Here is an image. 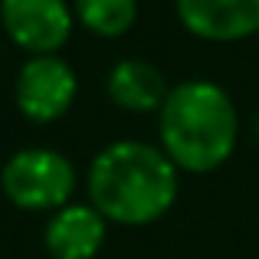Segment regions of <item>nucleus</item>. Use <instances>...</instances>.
Returning <instances> with one entry per match:
<instances>
[{
    "mask_svg": "<svg viewBox=\"0 0 259 259\" xmlns=\"http://www.w3.org/2000/svg\"><path fill=\"white\" fill-rule=\"evenodd\" d=\"M108 220L92 203H66L46 220L43 246L53 259H95L105 246Z\"/></svg>",
    "mask_w": 259,
    "mask_h": 259,
    "instance_id": "0eeeda50",
    "label": "nucleus"
},
{
    "mask_svg": "<svg viewBox=\"0 0 259 259\" xmlns=\"http://www.w3.org/2000/svg\"><path fill=\"white\" fill-rule=\"evenodd\" d=\"M105 92L112 99V105L121 108V112L151 115V112H161V105H164L171 89H167L164 72L154 63L128 56V59H118L112 66V72L105 79Z\"/></svg>",
    "mask_w": 259,
    "mask_h": 259,
    "instance_id": "6e6552de",
    "label": "nucleus"
},
{
    "mask_svg": "<svg viewBox=\"0 0 259 259\" xmlns=\"http://www.w3.org/2000/svg\"><path fill=\"white\" fill-rule=\"evenodd\" d=\"M0 190L20 210L66 207L76 190V167L63 151L53 148H20L0 167Z\"/></svg>",
    "mask_w": 259,
    "mask_h": 259,
    "instance_id": "7ed1b4c3",
    "label": "nucleus"
},
{
    "mask_svg": "<svg viewBox=\"0 0 259 259\" xmlns=\"http://www.w3.org/2000/svg\"><path fill=\"white\" fill-rule=\"evenodd\" d=\"M72 13L89 33L118 39L138 20V0H72Z\"/></svg>",
    "mask_w": 259,
    "mask_h": 259,
    "instance_id": "1a4fd4ad",
    "label": "nucleus"
},
{
    "mask_svg": "<svg viewBox=\"0 0 259 259\" xmlns=\"http://www.w3.org/2000/svg\"><path fill=\"white\" fill-rule=\"evenodd\" d=\"M79 95V76L63 56H30L17 69L13 102L20 115L36 125L63 118Z\"/></svg>",
    "mask_w": 259,
    "mask_h": 259,
    "instance_id": "20e7f679",
    "label": "nucleus"
},
{
    "mask_svg": "<svg viewBox=\"0 0 259 259\" xmlns=\"http://www.w3.org/2000/svg\"><path fill=\"white\" fill-rule=\"evenodd\" d=\"M0 26L30 56H56L72 36L76 13L66 0H0Z\"/></svg>",
    "mask_w": 259,
    "mask_h": 259,
    "instance_id": "39448f33",
    "label": "nucleus"
},
{
    "mask_svg": "<svg viewBox=\"0 0 259 259\" xmlns=\"http://www.w3.org/2000/svg\"><path fill=\"white\" fill-rule=\"evenodd\" d=\"M184 30L207 43H236L259 33V0H177Z\"/></svg>",
    "mask_w": 259,
    "mask_h": 259,
    "instance_id": "423d86ee",
    "label": "nucleus"
},
{
    "mask_svg": "<svg viewBox=\"0 0 259 259\" xmlns=\"http://www.w3.org/2000/svg\"><path fill=\"white\" fill-rule=\"evenodd\" d=\"M89 203L118 227H148L177 203L181 171L148 141H112L85 174Z\"/></svg>",
    "mask_w": 259,
    "mask_h": 259,
    "instance_id": "f257e3e1",
    "label": "nucleus"
},
{
    "mask_svg": "<svg viewBox=\"0 0 259 259\" xmlns=\"http://www.w3.org/2000/svg\"><path fill=\"white\" fill-rule=\"evenodd\" d=\"M158 138L177 171L210 174L223 167L240 138V115L230 92L210 79L174 85L158 112Z\"/></svg>",
    "mask_w": 259,
    "mask_h": 259,
    "instance_id": "f03ea898",
    "label": "nucleus"
}]
</instances>
